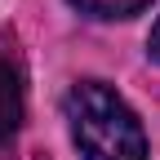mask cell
<instances>
[{
    "instance_id": "obj_4",
    "label": "cell",
    "mask_w": 160,
    "mask_h": 160,
    "mask_svg": "<svg viewBox=\"0 0 160 160\" xmlns=\"http://www.w3.org/2000/svg\"><path fill=\"white\" fill-rule=\"evenodd\" d=\"M147 53H151V58H156V62H160V22H156V27H151V40H147Z\"/></svg>"
},
{
    "instance_id": "obj_3",
    "label": "cell",
    "mask_w": 160,
    "mask_h": 160,
    "mask_svg": "<svg viewBox=\"0 0 160 160\" xmlns=\"http://www.w3.org/2000/svg\"><path fill=\"white\" fill-rule=\"evenodd\" d=\"M71 5L80 13H89V18H133V13H142L151 0H71Z\"/></svg>"
},
{
    "instance_id": "obj_2",
    "label": "cell",
    "mask_w": 160,
    "mask_h": 160,
    "mask_svg": "<svg viewBox=\"0 0 160 160\" xmlns=\"http://www.w3.org/2000/svg\"><path fill=\"white\" fill-rule=\"evenodd\" d=\"M18 125H22V80L0 58V138H9Z\"/></svg>"
},
{
    "instance_id": "obj_1",
    "label": "cell",
    "mask_w": 160,
    "mask_h": 160,
    "mask_svg": "<svg viewBox=\"0 0 160 160\" xmlns=\"http://www.w3.org/2000/svg\"><path fill=\"white\" fill-rule=\"evenodd\" d=\"M71 142L85 160H147V133L133 107L102 80H80L67 89Z\"/></svg>"
}]
</instances>
